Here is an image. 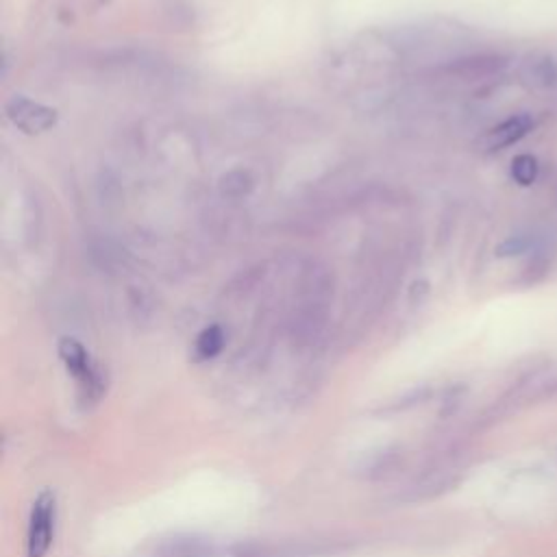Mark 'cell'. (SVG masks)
I'll list each match as a JSON object with an SVG mask.
<instances>
[{"instance_id":"3","label":"cell","mask_w":557,"mask_h":557,"mask_svg":"<svg viewBox=\"0 0 557 557\" xmlns=\"http://www.w3.org/2000/svg\"><path fill=\"white\" fill-rule=\"evenodd\" d=\"M4 113L7 117L24 133L35 135V133H44L48 128H52L57 124V111L35 102L26 96H11L4 104Z\"/></svg>"},{"instance_id":"5","label":"cell","mask_w":557,"mask_h":557,"mask_svg":"<svg viewBox=\"0 0 557 557\" xmlns=\"http://www.w3.org/2000/svg\"><path fill=\"white\" fill-rule=\"evenodd\" d=\"M224 346V333L218 324L213 326H207L198 333L196 337V344H194V352L198 359H211L215 357Z\"/></svg>"},{"instance_id":"8","label":"cell","mask_w":557,"mask_h":557,"mask_svg":"<svg viewBox=\"0 0 557 557\" xmlns=\"http://www.w3.org/2000/svg\"><path fill=\"white\" fill-rule=\"evenodd\" d=\"M531 83L533 85H550L555 78V67L550 59H540V61H531Z\"/></svg>"},{"instance_id":"9","label":"cell","mask_w":557,"mask_h":557,"mask_svg":"<svg viewBox=\"0 0 557 557\" xmlns=\"http://www.w3.org/2000/svg\"><path fill=\"white\" fill-rule=\"evenodd\" d=\"M531 246V239L529 237H520V235H513L509 239H505L498 248H496V255L498 257H511V255H522L527 252V248Z\"/></svg>"},{"instance_id":"6","label":"cell","mask_w":557,"mask_h":557,"mask_svg":"<svg viewBox=\"0 0 557 557\" xmlns=\"http://www.w3.org/2000/svg\"><path fill=\"white\" fill-rule=\"evenodd\" d=\"M540 172L537 159L533 154H518L511 161V178L520 185V187H529L535 183Z\"/></svg>"},{"instance_id":"1","label":"cell","mask_w":557,"mask_h":557,"mask_svg":"<svg viewBox=\"0 0 557 557\" xmlns=\"http://www.w3.org/2000/svg\"><path fill=\"white\" fill-rule=\"evenodd\" d=\"M59 357L65 363L67 372L76 379L85 398H98L102 392V376L96 363L91 361L89 352L83 344L72 337H63L59 342Z\"/></svg>"},{"instance_id":"7","label":"cell","mask_w":557,"mask_h":557,"mask_svg":"<svg viewBox=\"0 0 557 557\" xmlns=\"http://www.w3.org/2000/svg\"><path fill=\"white\" fill-rule=\"evenodd\" d=\"M250 189V178L246 172L242 170H235V172H228L224 178H222V194L226 196H242Z\"/></svg>"},{"instance_id":"2","label":"cell","mask_w":557,"mask_h":557,"mask_svg":"<svg viewBox=\"0 0 557 557\" xmlns=\"http://www.w3.org/2000/svg\"><path fill=\"white\" fill-rule=\"evenodd\" d=\"M54 496L52 492H41L30 509L28 518V557H44L52 544L54 535Z\"/></svg>"},{"instance_id":"4","label":"cell","mask_w":557,"mask_h":557,"mask_svg":"<svg viewBox=\"0 0 557 557\" xmlns=\"http://www.w3.org/2000/svg\"><path fill=\"white\" fill-rule=\"evenodd\" d=\"M533 128V117L529 113H516L507 120H503L500 124H496L494 128H490L483 137H481V148L487 152L507 148L516 141H520L524 135H529Z\"/></svg>"}]
</instances>
